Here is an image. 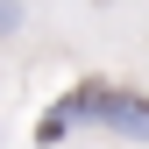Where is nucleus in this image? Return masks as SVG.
Masks as SVG:
<instances>
[{
  "label": "nucleus",
  "mask_w": 149,
  "mask_h": 149,
  "mask_svg": "<svg viewBox=\"0 0 149 149\" xmlns=\"http://www.w3.org/2000/svg\"><path fill=\"white\" fill-rule=\"evenodd\" d=\"M22 29V0H0V36H14Z\"/></svg>",
  "instance_id": "1"
}]
</instances>
